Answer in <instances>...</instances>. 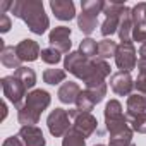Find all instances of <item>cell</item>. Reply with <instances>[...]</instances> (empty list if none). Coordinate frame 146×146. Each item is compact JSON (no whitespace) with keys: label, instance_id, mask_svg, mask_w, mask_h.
<instances>
[{"label":"cell","instance_id":"5b68a950","mask_svg":"<svg viewBox=\"0 0 146 146\" xmlns=\"http://www.w3.org/2000/svg\"><path fill=\"white\" fill-rule=\"evenodd\" d=\"M127 5H124L122 2H105V9H103V14H105V21L100 28L102 35L107 38V36H112L113 33L119 31V24H120V17H122V12Z\"/></svg>","mask_w":146,"mask_h":146},{"label":"cell","instance_id":"4fadbf2b","mask_svg":"<svg viewBox=\"0 0 146 146\" xmlns=\"http://www.w3.org/2000/svg\"><path fill=\"white\" fill-rule=\"evenodd\" d=\"M16 52H17V57L23 60V62H35L38 60V57L41 55V50H40V45L38 41L35 40H23L16 45Z\"/></svg>","mask_w":146,"mask_h":146},{"label":"cell","instance_id":"ffe728a7","mask_svg":"<svg viewBox=\"0 0 146 146\" xmlns=\"http://www.w3.org/2000/svg\"><path fill=\"white\" fill-rule=\"evenodd\" d=\"M78 28L81 29V33L91 35L98 28V17L93 16V14H88V12L81 11V14H78Z\"/></svg>","mask_w":146,"mask_h":146},{"label":"cell","instance_id":"4dcf8cb0","mask_svg":"<svg viewBox=\"0 0 146 146\" xmlns=\"http://www.w3.org/2000/svg\"><path fill=\"white\" fill-rule=\"evenodd\" d=\"M132 41H139L141 45L146 43V24L132 26Z\"/></svg>","mask_w":146,"mask_h":146},{"label":"cell","instance_id":"4316f807","mask_svg":"<svg viewBox=\"0 0 146 146\" xmlns=\"http://www.w3.org/2000/svg\"><path fill=\"white\" fill-rule=\"evenodd\" d=\"M105 9V2L103 0H84L81 2V11L83 12H88V14H93L98 17V14H102Z\"/></svg>","mask_w":146,"mask_h":146},{"label":"cell","instance_id":"44dd1931","mask_svg":"<svg viewBox=\"0 0 146 146\" xmlns=\"http://www.w3.org/2000/svg\"><path fill=\"white\" fill-rule=\"evenodd\" d=\"M14 76H16L17 79H21V83L26 86V90H33L35 84H36V72H35L31 67L23 65V67L16 69V70H14Z\"/></svg>","mask_w":146,"mask_h":146},{"label":"cell","instance_id":"8d00e7d4","mask_svg":"<svg viewBox=\"0 0 146 146\" xmlns=\"http://www.w3.org/2000/svg\"><path fill=\"white\" fill-rule=\"evenodd\" d=\"M139 58H146V43L139 46Z\"/></svg>","mask_w":146,"mask_h":146},{"label":"cell","instance_id":"484cf974","mask_svg":"<svg viewBox=\"0 0 146 146\" xmlns=\"http://www.w3.org/2000/svg\"><path fill=\"white\" fill-rule=\"evenodd\" d=\"M79 52L88 57V58H96L98 57V43L96 40L93 38H84L81 43H79Z\"/></svg>","mask_w":146,"mask_h":146},{"label":"cell","instance_id":"8fae6325","mask_svg":"<svg viewBox=\"0 0 146 146\" xmlns=\"http://www.w3.org/2000/svg\"><path fill=\"white\" fill-rule=\"evenodd\" d=\"M110 88L115 95L119 96H129L132 95V88H134V79L131 78V72H115L110 76Z\"/></svg>","mask_w":146,"mask_h":146},{"label":"cell","instance_id":"f546056e","mask_svg":"<svg viewBox=\"0 0 146 146\" xmlns=\"http://www.w3.org/2000/svg\"><path fill=\"white\" fill-rule=\"evenodd\" d=\"M129 125L137 134H146V113H141L137 117L129 119Z\"/></svg>","mask_w":146,"mask_h":146},{"label":"cell","instance_id":"836d02e7","mask_svg":"<svg viewBox=\"0 0 146 146\" xmlns=\"http://www.w3.org/2000/svg\"><path fill=\"white\" fill-rule=\"evenodd\" d=\"M2 146H24V144H23V141H21L19 136H11V137H7L2 143Z\"/></svg>","mask_w":146,"mask_h":146},{"label":"cell","instance_id":"7402d4cb","mask_svg":"<svg viewBox=\"0 0 146 146\" xmlns=\"http://www.w3.org/2000/svg\"><path fill=\"white\" fill-rule=\"evenodd\" d=\"M117 43L112 40V38H103L102 41H98V58L102 60H107V58H115V53H117Z\"/></svg>","mask_w":146,"mask_h":146},{"label":"cell","instance_id":"d6986e66","mask_svg":"<svg viewBox=\"0 0 146 146\" xmlns=\"http://www.w3.org/2000/svg\"><path fill=\"white\" fill-rule=\"evenodd\" d=\"M132 132L134 131L129 125V127H125V129H122V131H119L115 134H110L108 146H134V143H132Z\"/></svg>","mask_w":146,"mask_h":146},{"label":"cell","instance_id":"e575fe53","mask_svg":"<svg viewBox=\"0 0 146 146\" xmlns=\"http://www.w3.org/2000/svg\"><path fill=\"white\" fill-rule=\"evenodd\" d=\"M136 67H137V70H139V72H146V58H139Z\"/></svg>","mask_w":146,"mask_h":146},{"label":"cell","instance_id":"5bb4252c","mask_svg":"<svg viewBox=\"0 0 146 146\" xmlns=\"http://www.w3.org/2000/svg\"><path fill=\"white\" fill-rule=\"evenodd\" d=\"M50 9L60 21H70L76 17V5L72 0H50Z\"/></svg>","mask_w":146,"mask_h":146},{"label":"cell","instance_id":"cb8c5ba5","mask_svg":"<svg viewBox=\"0 0 146 146\" xmlns=\"http://www.w3.org/2000/svg\"><path fill=\"white\" fill-rule=\"evenodd\" d=\"M95 105H96V102H95V98L91 96V93H90L88 90H83V91L79 93L78 100H76V108L81 110V112H91V110L95 108Z\"/></svg>","mask_w":146,"mask_h":146},{"label":"cell","instance_id":"83f0119b","mask_svg":"<svg viewBox=\"0 0 146 146\" xmlns=\"http://www.w3.org/2000/svg\"><path fill=\"white\" fill-rule=\"evenodd\" d=\"M132 14V24L139 26V24H146V2H139L131 9Z\"/></svg>","mask_w":146,"mask_h":146},{"label":"cell","instance_id":"9c48e42d","mask_svg":"<svg viewBox=\"0 0 146 146\" xmlns=\"http://www.w3.org/2000/svg\"><path fill=\"white\" fill-rule=\"evenodd\" d=\"M115 65L122 72H131L137 65V57H136V48L132 41H120L117 46L115 53Z\"/></svg>","mask_w":146,"mask_h":146},{"label":"cell","instance_id":"603a6c76","mask_svg":"<svg viewBox=\"0 0 146 146\" xmlns=\"http://www.w3.org/2000/svg\"><path fill=\"white\" fill-rule=\"evenodd\" d=\"M65 76H67V72L64 69H46L43 72V81L46 84H60V83H65Z\"/></svg>","mask_w":146,"mask_h":146},{"label":"cell","instance_id":"6da1fadb","mask_svg":"<svg viewBox=\"0 0 146 146\" xmlns=\"http://www.w3.org/2000/svg\"><path fill=\"white\" fill-rule=\"evenodd\" d=\"M64 70L70 72L86 84V90L95 98L96 105L103 102L107 96V83L105 79L110 76V65L107 60L102 58H88L79 50L70 52L64 58Z\"/></svg>","mask_w":146,"mask_h":146},{"label":"cell","instance_id":"1f68e13d","mask_svg":"<svg viewBox=\"0 0 146 146\" xmlns=\"http://www.w3.org/2000/svg\"><path fill=\"white\" fill-rule=\"evenodd\" d=\"M134 88L137 90V93L146 95V72H139L136 81H134Z\"/></svg>","mask_w":146,"mask_h":146},{"label":"cell","instance_id":"d4e9b609","mask_svg":"<svg viewBox=\"0 0 146 146\" xmlns=\"http://www.w3.org/2000/svg\"><path fill=\"white\" fill-rule=\"evenodd\" d=\"M62 146H86V137L74 127H70V131L62 139Z\"/></svg>","mask_w":146,"mask_h":146},{"label":"cell","instance_id":"74e56055","mask_svg":"<svg viewBox=\"0 0 146 146\" xmlns=\"http://www.w3.org/2000/svg\"><path fill=\"white\" fill-rule=\"evenodd\" d=\"M95 146H105V144H95Z\"/></svg>","mask_w":146,"mask_h":146},{"label":"cell","instance_id":"d590c367","mask_svg":"<svg viewBox=\"0 0 146 146\" xmlns=\"http://www.w3.org/2000/svg\"><path fill=\"white\" fill-rule=\"evenodd\" d=\"M12 5H14V2H11V0H4L2 5H0V7H2V14H5L7 9H12Z\"/></svg>","mask_w":146,"mask_h":146},{"label":"cell","instance_id":"ba28073f","mask_svg":"<svg viewBox=\"0 0 146 146\" xmlns=\"http://www.w3.org/2000/svg\"><path fill=\"white\" fill-rule=\"evenodd\" d=\"M67 112H69V117L72 119V127L78 132H81L84 137H90L98 129V120L91 112H81L78 108H72Z\"/></svg>","mask_w":146,"mask_h":146},{"label":"cell","instance_id":"2e32d148","mask_svg":"<svg viewBox=\"0 0 146 146\" xmlns=\"http://www.w3.org/2000/svg\"><path fill=\"white\" fill-rule=\"evenodd\" d=\"M79 93H81V88H79L78 83H74V81H65V83L58 88L57 98H58L62 103L70 105V103H76Z\"/></svg>","mask_w":146,"mask_h":146},{"label":"cell","instance_id":"f1b7e54d","mask_svg":"<svg viewBox=\"0 0 146 146\" xmlns=\"http://www.w3.org/2000/svg\"><path fill=\"white\" fill-rule=\"evenodd\" d=\"M40 57H41V60H43L45 64H48V65H57V64L62 60V53H60L58 50L52 48V46H48V48H43Z\"/></svg>","mask_w":146,"mask_h":146},{"label":"cell","instance_id":"277c9868","mask_svg":"<svg viewBox=\"0 0 146 146\" xmlns=\"http://www.w3.org/2000/svg\"><path fill=\"white\" fill-rule=\"evenodd\" d=\"M103 117H105V127H107L108 134H115V132H119V131L129 127L127 115H124L122 105H120L119 100H110V102L105 105Z\"/></svg>","mask_w":146,"mask_h":146},{"label":"cell","instance_id":"e0dca14e","mask_svg":"<svg viewBox=\"0 0 146 146\" xmlns=\"http://www.w3.org/2000/svg\"><path fill=\"white\" fill-rule=\"evenodd\" d=\"M0 62H2L4 67L7 69H19L23 67L21 65V58L17 57V52H16V46H11V45H2V52H0Z\"/></svg>","mask_w":146,"mask_h":146},{"label":"cell","instance_id":"8992f818","mask_svg":"<svg viewBox=\"0 0 146 146\" xmlns=\"http://www.w3.org/2000/svg\"><path fill=\"white\" fill-rule=\"evenodd\" d=\"M0 84H2V90H4V96L12 105H16L19 108L24 103V100L28 96V90L21 83V79H17L14 74H11V76H4L0 79Z\"/></svg>","mask_w":146,"mask_h":146},{"label":"cell","instance_id":"3957f363","mask_svg":"<svg viewBox=\"0 0 146 146\" xmlns=\"http://www.w3.org/2000/svg\"><path fill=\"white\" fill-rule=\"evenodd\" d=\"M52 95L45 90H33L28 93L24 103L17 108V120L21 125H36L41 113L50 107Z\"/></svg>","mask_w":146,"mask_h":146},{"label":"cell","instance_id":"7c38bea8","mask_svg":"<svg viewBox=\"0 0 146 146\" xmlns=\"http://www.w3.org/2000/svg\"><path fill=\"white\" fill-rule=\"evenodd\" d=\"M17 136L21 137L24 146H46L43 131L38 125H21Z\"/></svg>","mask_w":146,"mask_h":146},{"label":"cell","instance_id":"52a82bcc","mask_svg":"<svg viewBox=\"0 0 146 146\" xmlns=\"http://www.w3.org/2000/svg\"><path fill=\"white\" fill-rule=\"evenodd\" d=\"M46 125H48V131H50V134L53 137H64L72 127L69 112L64 110V108L52 110L50 115L46 117Z\"/></svg>","mask_w":146,"mask_h":146},{"label":"cell","instance_id":"30bf717a","mask_svg":"<svg viewBox=\"0 0 146 146\" xmlns=\"http://www.w3.org/2000/svg\"><path fill=\"white\" fill-rule=\"evenodd\" d=\"M70 28L69 26H55L50 35H48V43L52 48L58 50L60 53H70V46H72V41H70Z\"/></svg>","mask_w":146,"mask_h":146},{"label":"cell","instance_id":"d6a6232c","mask_svg":"<svg viewBox=\"0 0 146 146\" xmlns=\"http://www.w3.org/2000/svg\"><path fill=\"white\" fill-rule=\"evenodd\" d=\"M11 28H12L11 17H9L7 14H2V16H0V31H2V33H7V31H11Z\"/></svg>","mask_w":146,"mask_h":146},{"label":"cell","instance_id":"7a4b0ae2","mask_svg":"<svg viewBox=\"0 0 146 146\" xmlns=\"http://www.w3.org/2000/svg\"><path fill=\"white\" fill-rule=\"evenodd\" d=\"M11 14L24 21L28 29L35 35H43L50 28V19L45 12V5L41 0H16Z\"/></svg>","mask_w":146,"mask_h":146},{"label":"cell","instance_id":"9a60e30c","mask_svg":"<svg viewBox=\"0 0 146 146\" xmlns=\"http://www.w3.org/2000/svg\"><path fill=\"white\" fill-rule=\"evenodd\" d=\"M141 113H146V98L141 93L129 95L127 96V102H125V115H127V120L132 119V117H137Z\"/></svg>","mask_w":146,"mask_h":146},{"label":"cell","instance_id":"ac0fdd59","mask_svg":"<svg viewBox=\"0 0 146 146\" xmlns=\"http://www.w3.org/2000/svg\"><path fill=\"white\" fill-rule=\"evenodd\" d=\"M132 14H131V9L125 7L124 12H122V17H120V24H119V38L120 41H132Z\"/></svg>","mask_w":146,"mask_h":146}]
</instances>
